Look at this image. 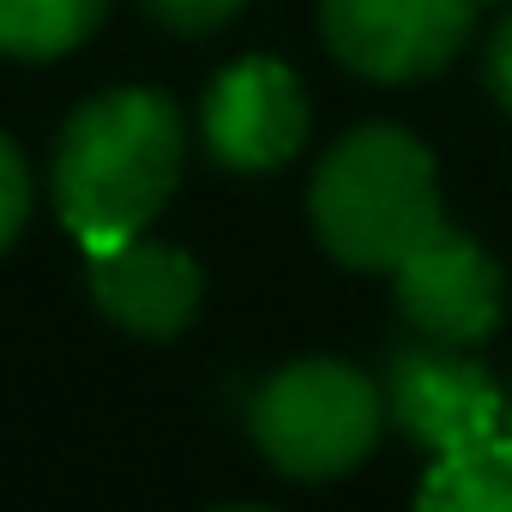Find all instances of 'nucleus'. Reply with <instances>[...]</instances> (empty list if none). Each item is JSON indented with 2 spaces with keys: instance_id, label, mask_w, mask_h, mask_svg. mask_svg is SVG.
Here are the masks:
<instances>
[{
  "instance_id": "nucleus-1",
  "label": "nucleus",
  "mask_w": 512,
  "mask_h": 512,
  "mask_svg": "<svg viewBox=\"0 0 512 512\" xmlns=\"http://www.w3.org/2000/svg\"><path fill=\"white\" fill-rule=\"evenodd\" d=\"M181 175V115L157 91H109L73 109L55 145V205L85 253L133 241Z\"/></svg>"
},
{
  "instance_id": "nucleus-2",
  "label": "nucleus",
  "mask_w": 512,
  "mask_h": 512,
  "mask_svg": "<svg viewBox=\"0 0 512 512\" xmlns=\"http://www.w3.org/2000/svg\"><path fill=\"white\" fill-rule=\"evenodd\" d=\"M308 211L332 260L356 272H398L404 253L440 229L434 157L398 127H362L320 163Z\"/></svg>"
},
{
  "instance_id": "nucleus-3",
  "label": "nucleus",
  "mask_w": 512,
  "mask_h": 512,
  "mask_svg": "<svg viewBox=\"0 0 512 512\" xmlns=\"http://www.w3.org/2000/svg\"><path fill=\"white\" fill-rule=\"evenodd\" d=\"M247 422H253L260 452L284 476L326 482L368 458L386 422V398L368 374L344 362H296L253 392Z\"/></svg>"
},
{
  "instance_id": "nucleus-4",
  "label": "nucleus",
  "mask_w": 512,
  "mask_h": 512,
  "mask_svg": "<svg viewBox=\"0 0 512 512\" xmlns=\"http://www.w3.org/2000/svg\"><path fill=\"white\" fill-rule=\"evenodd\" d=\"M476 25V0H320V31L362 79L410 85L440 73Z\"/></svg>"
},
{
  "instance_id": "nucleus-5",
  "label": "nucleus",
  "mask_w": 512,
  "mask_h": 512,
  "mask_svg": "<svg viewBox=\"0 0 512 512\" xmlns=\"http://www.w3.org/2000/svg\"><path fill=\"white\" fill-rule=\"evenodd\" d=\"M386 410L434 458L464 452L476 440H494L512 422V410H506L500 386L488 380V368H476L470 356H452V344L398 350L386 362Z\"/></svg>"
},
{
  "instance_id": "nucleus-6",
  "label": "nucleus",
  "mask_w": 512,
  "mask_h": 512,
  "mask_svg": "<svg viewBox=\"0 0 512 512\" xmlns=\"http://www.w3.org/2000/svg\"><path fill=\"white\" fill-rule=\"evenodd\" d=\"M302 139H308V97L284 61L247 55L211 85L205 145L217 163H229L241 175H260V169L290 163L302 151Z\"/></svg>"
},
{
  "instance_id": "nucleus-7",
  "label": "nucleus",
  "mask_w": 512,
  "mask_h": 512,
  "mask_svg": "<svg viewBox=\"0 0 512 512\" xmlns=\"http://www.w3.org/2000/svg\"><path fill=\"white\" fill-rule=\"evenodd\" d=\"M398 308L428 344L470 350L500 326V272L458 229H434L398 260Z\"/></svg>"
},
{
  "instance_id": "nucleus-8",
  "label": "nucleus",
  "mask_w": 512,
  "mask_h": 512,
  "mask_svg": "<svg viewBox=\"0 0 512 512\" xmlns=\"http://www.w3.org/2000/svg\"><path fill=\"white\" fill-rule=\"evenodd\" d=\"M91 296L115 326L139 338H175L199 308V266L163 241H121L91 253Z\"/></svg>"
},
{
  "instance_id": "nucleus-9",
  "label": "nucleus",
  "mask_w": 512,
  "mask_h": 512,
  "mask_svg": "<svg viewBox=\"0 0 512 512\" xmlns=\"http://www.w3.org/2000/svg\"><path fill=\"white\" fill-rule=\"evenodd\" d=\"M422 506H440V512H512V434L446 452L422 482Z\"/></svg>"
},
{
  "instance_id": "nucleus-10",
  "label": "nucleus",
  "mask_w": 512,
  "mask_h": 512,
  "mask_svg": "<svg viewBox=\"0 0 512 512\" xmlns=\"http://www.w3.org/2000/svg\"><path fill=\"white\" fill-rule=\"evenodd\" d=\"M103 13L109 0H0V55L55 61L79 49Z\"/></svg>"
},
{
  "instance_id": "nucleus-11",
  "label": "nucleus",
  "mask_w": 512,
  "mask_h": 512,
  "mask_svg": "<svg viewBox=\"0 0 512 512\" xmlns=\"http://www.w3.org/2000/svg\"><path fill=\"white\" fill-rule=\"evenodd\" d=\"M25 211H31V169H25V157H19L13 139H0V253L13 247Z\"/></svg>"
},
{
  "instance_id": "nucleus-12",
  "label": "nucleus",
  "mask_w": 512,
  "mask_h": 512,
  "mask_svg": "<svg viewBox=\"0 0 512 512\" xmlns=\"http://www.w3.org/2000/svg\"><path fill=\"white\" fill-rule=\"evenodd\" d=\"M145 7H151L157 25H169L181 37H205V31H217L223 19L241 13V0H145Z\"/></svg>"
},
{
  "instance_id": "nucleus-13",
  "label": "nucleus",
  "mask_w": 512,
  "mask_h": 512,
  "mask_svg": "<svg viewBox=\"0 0 512 512\" xmlns=\"http://www.w3.org/2000/svg\"><path fill=\"white\" fill-rule=\"evenodd\" d=\"M488 85H494V97L512 109V19L500 25V37H494V49H488Z\"/></svg>"
}]
</instances>
